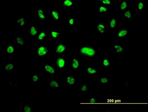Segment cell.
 Instances as JSON below:
<instances>
[{
	"mask_svg": "<svg viewBox=\"0 0 148 112\" xmlns=\"http://www.w3.org/2000/svg\"><path fill=\"white\" fill-rule=\"evenodd\" d=\"M78 53L83 57L89 59H92L97 57L98 51L94 46L84 45L78 48Z\"/></svg>",
	"mask_w": 148,
	"mask_h": 112,
	"instance_id": "6da1fadb",
	"label": "cell"
},
{
	"mask_svg": "<svg viewBox=\"0 0 148 112\" xmlns=\"http://www.w3.org/2000/svg\"><path fill=\"white\" fill-rule=\"evenodd\" d=\"M114 38L115 40H124L129 38L130 29L129 28H120L118 27L115 30Z\"/></svg>",
	"mask_w": 148,
	"mask_h": 112,
	"instance_id": "7a4b0ae2",
	"label": "cell"
},
{
	"mask_svg": "<svg viewBox=\"0 0 148 112\" xmlns=\"http://www.w3.org/2000/svg\"><path fill=\"white\" fill-rule=\"evenodd\" d=\"M50 48L47 45L41 44L37 47L36 50V57L40 59L45 58L49 54Z\"/></svg>",
	"mask_w": 148,
	"mask_h": 112,
	"instance_id": "3957f363",
	"label": "cell"
},
{
	"mask_svg": "<svg viewBox=\"0 0 148 112\" xmlns=\"http://www.w3.org/2000/svg\"><path fill=\"white\" fill-rule=\"evenodd\" d=\"M67 64V58L64 55L56 56L55 58V64L56 68L59 70H64L66 68Z\"/></svg>",
	"mask_w": 148,
	"mask_h": 112,
	"instance_id": "277c9868",
	"label": "cell"
},
{
	"mask_svg": "<svg viewBox=\"0 0 148 112\" xmlns=\"http://www.w3.org/2000/svg\"><path fill=\"white\" fill-rule=\"evenodd\" d=\"M68 48V45L64 42H60L57 43L55 45V54L58 56L63 55Z\"/></svg>",
	"mask_w": 148,
	"mask_h": 112,
	"instance_id": "5b68a950",
	"label": "cell"
},
{
	"mask_svg": "<svg viewBox=\"0 0 148 112\" xmlns=\"http://www.w3.org/2000/svg\"><path fill=\"white\" fill-rule=\"evenodd\" d=\"M42 69L47 75L56 74V68L53 64L49 63H44L42 65Z\"/></svg>",
	"mask_w": 148,
	"mask_h": 112,
	"instance_id": "8992f818",
	"label": "cell"
},
{
	"mask_svg": "<svg viewBox=\"0 0 148 112\" xmlns=\"http://www.w3.org/2000/svg\"><path fill=\"white\" fill-rule=\"evenodd\" d=\"M95 31L99 35H104L106 34L107 26L103 21H100L94 26Z\"/></svg>",
	"mask_w": 148,
	"mask_h": 112,
	"instance_id": "52a82bcc",
	"label": "cell"
},
{
	"mask_svg": "<svg viewBox=\"0 0 148 112\" xmlns=\"http://www.w3.org/2000/svg\"><path fill=\"white\" fill-rule=\"evenodd\" d=\"M78 79L75 75H69L64 78V81L66 84L70 87H75L77 84Z\"/></svg>",
	"mask_w": 148,
	"mask_h": 112,
	"instance_id": "ba28073f",
	"label": "cell"
},
{
	"mask_svg": "<svg viewBox=\"0 0 148 112\" xmlns=\"http://www.w3.org/2000/svg\"><path fill=\"white\" fill-rule=\"evenodd\" d=\"M40 30L37 26L33 24L28 29L27 34L30 38L36 40Z\"/></svg>",
	"mask_w": 148,
	"mask_h": 112,
	"instance_id": "9c48e42d",
	"label": "cell"
},
{
	"mask_svg": "<svg viewBox=\"0 0 148 112\" xmlns=\"http://www.w3.org/2000/svg\"><path fill=\"white\" fill-rule=\"evenodd\" d=\"M119 19L117 17L114 16L111 17L108 24V29L115 30L119 26Z\"/></svg>",
	"mask_w": 148,
	"mask_h": 112,
	"instance_id": "30bf717a",
	"label": "cell"
},
{
	"mask_svg": "<svg viewBox=\"0 0 148 112\" xmlns=\"http://www.w3.org/2000/svg\"><path fill=\"white\" fill-rule=\"evenodd\" d=\"M35 16L39 20H45L46 19V12L44 8L42 6L38 8L35 12Z\"/></svg>",
	"mask_w": 148,
	"mask_h": 112,
	"instance_id": "8fae6325",
	"label": "cell"
},
{
	"mask_svg": "<svg viewBox=\"0 0 148 112\" xmlns=\"http://www.w3.org/2000/svg\"><path fill=\"white\" fill-rule=\"evenodd\" d=\"M80 62L79 58L72 56L71 59L70 66L72 70L76 71L80 67Z\"/></svg>",
	"mask_w": 148,
	"mask_h": 112,
	"instance_id": "7c38bea8",
	"label": "cell"
},
{
	"mask_svg": "<svg viewBox=\"0 0 148 112\" xmlns=\"http://www.w3.org/2000/svg\"><path fill=\"white\" fill-rule=\"evenodd\" d=\"M112 49L114 51V54L116 55H123L125 51L124 45L119 44L112 46Z\"/></svg>",
	"mask_w": 148,
	"mask_h": 112,
	"instance_id": "4fadbf2b",
	"label": "cell"
},
{
	"mask_svg": "<svg viewBox=\"0 0 148 112\" xmlns=\"http://www.w3.org/2000/svg\"><path fill=\"white\" fill-rule=\"evenodd\" d=\"M5 54L9 57H12L15 54V46L13 44L6 45L4 49Z\"/></svg>",
	"mask_w": 148,
	"mask_h": 112,
	"instance_id": "5bb4252c",
	"label": "cell"
},
{
	"mask_svg": "<svg viewBox=\"0 0 148 112\" xmlns=\"http://www.w3.org/2000/svg\"><path fill=\"white\" fill-rule=\"evenodd\" d=\"M4 64V70L5 73L13 72L15 68V63L10 60Z\"/></svg>",
	"mask_w": 148,
	"mask_h": 112,
	"instance_id": "9a60e30c",
	"label": "cell"
},
{
	"mask_svg": "<svg viewBox=\"0 0 148 112\" xmlns=\"http://www.w3.org/2000/svg\"><path fill=\"white\" fill-rule=\"evenodd\" d=\"M113 64V62L107 57H104L100 61V64L101 67L105 69H107L111 67Z\"/></svg>",
	"mask_w": 148,
	"mask_h": 112,
	"instance_id": "2e32d148",
	"label": "cell"
},
{
	"mask_svg": "<svg viewBox=\"0 0 148 112\" xmlns=\"http://www.w3.org/2000/svg\"><path fill=\"white\" fill-rule=\"evenodd\" d=\"M75 3L73 0H63L61 5L65 9H72L75 8Z\"/></svg>",
	"mask_w": 148,
	"mask_h": 112,
	"instance_id": "e0dca14e",
	"label": "cell"
},
{
	"mask_svg": "<svg viewBox=\"0 0 148 112\" xmlns=\"http://www.w3.org/2000/svg\"><path fill=\"white\" fill-rule=\"evenodd\" d=\"M49 32V37L51 40H56L58 39L63 34V32L58 30H51Z\"/></svg>",
	"mask_w": 148,
	"mask_h": 112,
	"instance_id": "ac0fdd59",
	"label": "cell"
},
{
	"mask_svg": "<svg viewBox=\"0 0 148 112\" xmlns=\"http://www.w3.org/2000/svg\"><path fill=\"white\" fill-rule=\"evenodd\" d=\"M15 27L20 28L22 30L25 28V19L23 16L19 17L15 21Z\"/></svg>",
	"mask_w": 148,
	"mask_h": 112,
	"instance_id": "d6986e66",
	"label": "cell"
},
{
	"mask_svg": "<svg viewBox=\"0 0 148 112\" xmlns=\"http://www.w3.org/2000/svg\"><path fill=\"white\" fill-rule=\"evenodd\" d=\"M122 16L125 20H132L134 18V11L129 8L123 12Z\"/></svg>",
	"mask_w": 148,
	"mask_h": 112,
	"instance_id": "ffe728a7",
	"label": "cell"
},
{
	"mask_svg": "<svg viewBox=\"0 0 148 112\" xmlns=\"http://www.w3.org/2000/svg\"><path fill=\"white\" fill-rule=\"evenodd\" d=\"M86 73L89 75L94 76L99 73L98 68L91 65H89L86 68Z\"/></svg>",
	"mask_w": 148,
	"mask_h": 112,
	"instance_id": "44dd1931",
	"label": "cell"
},
{
	"mask_svg": "<svg viewBox=\"0 0 148 112\" xmlns=\"http://www.w3.org/2000/svg\"><path fill=\"white\" fill-rule=\"evenodd\" d=\"M47 85L51 89H59L60 88V80H49L47 81Z\"/></svg>",
	"mask_w": 148,
	"mask_h": 112,
	"instance_id": "7402d4cb",
	"label": "cell"
},
{
	"mask_svg": "<svg viewBox=\"0 0 148 112\" xmlns=\"http://www.w3.org/2000/svg\"><path fill=\"white\" fill-rule=\"evenodd\" d=\"M129 1L122 0L119 4V10L123 12L128 9L129 6Z\"/></svg>",
	"mask_w": 148,
	"mask_h": 112,
	"instance_id": "603a6c76",
	"label": "cell"
},
{
	"mask_svg": "<svg viewBox=\"0 0 148 112\" xmlns=\"http://www.w3.org/2000/svg\"><path fill=\"white\" fill-rule=\"evenodd\" d=\"M49 37L48 32L40 30L37 37V39L39 41L42 42L46 40Z\"/></svg>",
	"mask_w": 148,
	"mask_h": 112,
	"instance_id": "cb8c5ba5",
	"label": "cell"
},
{
	"mask_svg": "<svg viewBox=\"0 0 148 112\" xmlns=\"http://www.w3.org/2000/svg\"><path fill=\"white\" fill-rule=\"evenodd\" d=\"M49 16L52 20L59 21L60 19V11L56 10H51L50 12Z\"/></svg>",
	"mask_w": 148,
	"mask_h": 112,
	"instance_id": "d4e9b609",
	"label": "cell"
},
{
	"mask_svg": "<svg viewBox=\"0 0 148 112\" xmlns=\"http://www.w3.org/2000/svg\"><path fill=\"white\" fill-rule=\"evenodd\" d=\"M109 12V10L108 8L100 4L97 6V12L98 15L106 16L108 14Z\"/></svg>",
	"mask_w": 148,
	"mask_h": 112,
	"instance_id": "484cf974",
	"label": "cell"
},
{
	"mask_svg": "<svg viewBox=\"0 0 148 112\" xmlns=\"http://www.w3.org/2000/svg\"><path fill=\"white\" fill-rule=\"evenodd\" d=\"M30 81L32 84H38L40 82V75L39 72L35 73L34 74H30Z\"/></svg>",
	"mask_w": 148,
	"mask_h": 112,
	"instance_id": "4316f807",
	"label": "cell"
},
{
	"mask_svg": "<svg viewBox=\"0 0 148 112\" xmlns=\"http://www.w3.org/2000/svg\"><path fill=\"white\" fill-rule=\"evenodd\" d=\"M67 26L72 27L75 26L76 23V20L75 16L71 15L67 17L66 21Z\"/></svg>",
	"mask_w": 148,
	"mask_h": 112,
	"instance_id": "83f0119b",
	"label": "cell"
},
{
	"mask_svg": "<svg viewBox=\"0 0 148 112\" xmlns=\"http://www.w3.org/2000/svg\"><path fill=\"white\" fill-rule=\"evenodd\" d=\"M99 3L109 9L114 5V1L113 0H100Z\"/></svg>",
	"mask_w": 148,
	"mask_h": 112,
	"instance_id": "f1b7e54d",
	"label": "cell"
},
{
	"mask_svg": "<svg viewBox=\"0 0 148 112\" xmlns=\"http://www.w3.org/2000/svg\"><path fill=\"white\" fill-rule=\"evenodd\" d=\"M14 41L16 44L18 46H23L25 44V39L23 36L16 35L14 38Z\"/></svg>",
	"mask_w": 148,
	"mask_h": 112,
	"instance_id": "f546056e",
	"label": "cell"
},
{
	"mask_svg": "<svg viewBox=\"0 0 148 112\" xmlns=\"http://www.w3.org/2000/svg\"><path fill=\"white\" fill-rule=\"evenodd\" d=\"M135 7L136 10L142 11L145 10L146 4L143 0L139 1L136 3Z\"/></svg>",
	"mask_w": 148,
	"mask_h": 112,
	"instance_id": "4dcf8cb0",
	"label": "cell"
},
{
	"mask_svg": "<svg viewBox=\"0 0 148 112\" xmlns=\"http://www.w3.org/2000/svg\"><path fill=\"white\" fill-rule=\"evenodd\" d=\"M99 82L101 84L104 85H108L110 83V78L106 76H101L99 78Z\"/></svg>",
	"mask_w": 148,
	"mask_h": 112,
	"instance_id": "1f68e13d",
	"label": "cell"
},
{
	"mask_svg": "<svg viewBox=\"0 0 148 112\" xmlns=\"http://www.w3.org/2000/svg\"><path fill=\"white\" fill-rule=\"evenodd\" d=\"M90 90V87L88 84H80L79 85V91L81 93H86Z\"/></svg>",
	"mask_w": 148,
	"mask_h": 112,
	"instance_id": "d6a6232c",
	"label": "cell"
},
{
	"mask_svg": "<svg viewBox=\"0 0 148 112\" xmlns=\"http://www.w3.org/2000/svg\"><path fill=\"white\" fill-rule=\"evenodd\" d=\"M99 100L94 95L91 96L88 101V102L90 104H94L98 102Z\"/></svg>",
	"mask_w": 148,
	"mask_h": 112,
	"instance_id": "836d02e7",
	"label": "cell"
},
{
	"mask_svg": "<svg viewBox=\"0 0 148 112\" xmlns=\"http://www.w3.org/2000/svg\"><path fill=\"white\" fill-rule=\"evenodd\" d=\"M24 110L25 112H32L33 111V107L30 105H25L24 107Z\"/></svg>",
	"mask_w": 148,
	"mask_h": 112,
	"instance_id": "e575fe53",
	"label": "cell"
}]
</instances>
